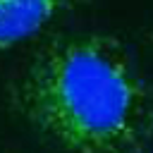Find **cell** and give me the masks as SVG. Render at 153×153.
I'll return each instance as SVG.
<instances>
[{
	"label": "cell",
	"instance_id": "cell-1",
	"mask_svg": "<svg viewBox=\"0 0 153 153\" xmlns=\"http://www.w3.org/2000/svg\"><path fill=\"white\" fill-rule=\"evenodd\" d=\"M19 112L69 153H146L153 86L112 36H62L17 81Z\"/></svg>",
	"mask_w": 153,
	"mask_h": 153
},
{
	"label": "cell",
	"instance_id": "cell-2",
	"mask_svg": "<svg viewBox=\"0 0 153 153\" xmlns=\"http://www.w3.org/2000/svg\"><path fill=\"white\" fill-rule=\"evenodd\" d=\"M69 0H0V50L36 36Z\"/></svg>",
	"mask_w": 153,
	"mask_h": 153
}]
</instances>
